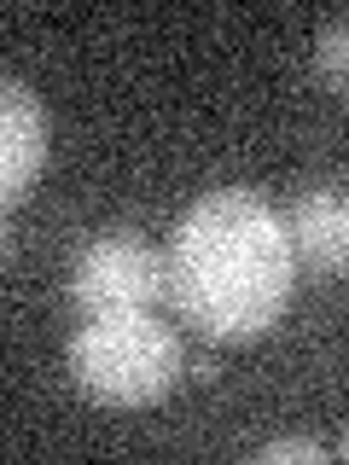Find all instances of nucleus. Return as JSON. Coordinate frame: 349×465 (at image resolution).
Returning a JSON list of instances; mask_svg holds the SVG:
<instances>
[{
    "label": "nucleus",
    "mask_w": 349,
    "mask_h": 465,
    "mask_svg": "<svg viewBox=\"0 0 349 465\" xmlns=\"http://www.w3.org/2000/svg\"><path fill=\"white\" fill-rule=\"evenodd\" d=\"M314 76L332 87L338 99H349V12L332 24H320L314 35Z\"/></svg>",
    "instance_id": "nucleus-6"
},
{
    "label": "nucleus",
    "mask_w": 349,
    "mask_h": 465,
    "mask_svg": "<svg viewBox=\"0 0 349 465\" xmlns=\"http://www.w3.org/2000/svg\"><path fill=\"white\" fill-rule=\"evenodd\" d=\"M70 378L105 407H145L169 396L181 378V338L157 320V309L135 314H94L70 338Z\"/></svg>",
    "instance_id": "nucleus-2"
},
{
    "label": "nucleus",
    "mask_w": 349,
    "mask_h": 465,
    "mask_svg": "<svg viewBox=\"0 0 349 465\" xmlns=\"http://www.w3.org/2000/svg\"><path fill=\"white\" fill-rule=\"evenodd\" d=\"M291 251L320 273H349V181L309 186L285 215Z\"/></svg>",
    "instance_id": "nucleus-5"
},
{
    "label": "nucleus",
    "mask_w": 349,
    "mask_h": 465,
    "mask_svg": "<svg viewBox=\"0 0 349 465\" xmlns=\"http://www.w3.org/2000/svg\"><path fill=\"white\" fill-rule=\"evenodd\" d=\"M47 163V111L18 76L0 82V203L18 210Z\"/></svg>",
    "instance_id": "nucleus-4"
},
{
    "label": "nucleus",
    "mask_w": 349,
    "mask_h": 465,
    "mask_svg": "<svg viewBox=\"0 0 349 465\" xmlns=\"http://www.w3.org/2000/svg\"><path fill=\"white\" fill-rule=\"evenodd\" d=\"M338 460H349V430H344V442H338Z\"/></svg>",
    "instance_id": "nucleus-8"
},
{
    "label": "nucleus",
    "mask_w": 349,
    "mask_h": 465,
    "mask_svg": "<svg viewBox=\"0 0 349 465\" xmlns=\"http://www.w3.org/2000/svg\"><path fill=\"white\" fill-rule=\"evenodd\" d=\"M297 285L285 215L251 186H215L169 239V302L204 338H256L285 314Z\"/></svg>",
    "instance_id": "nucleus-1"
},
{
    "label": "nucleus",
    "mask_w": 349,
    "mask_h": 465,
    "mask_svg": "<svg viewBox=\"0 0 349 465\" xmlns=\"http://www.w3.org/2000/svg\"><path fill=\"white\" fill-rule=\"evenodd\" d=\"M256 460H262V465H280V460H303V465H314V460H326V448L309 442V436H285V442L256 448Z\"/></svg>",
    "instance_id": "nucleus-7"
},
{
    "label": "nucleus",
    "mask_w": 349,
    "mask_h": 465,
    "mask_svg": "<svg viewBox=\"0 0 349 465\" xmlns=\"http://www.w3.org/2000/svg\"><path fill=\"white\" fill-rule=\"evenodd\" d=\"M164 297H169V256L135 227H105L70 262V302L82 309V320L157 309Z\"/></svg>",
    "instance_id": "nucleus-3"
}]
</instances>
